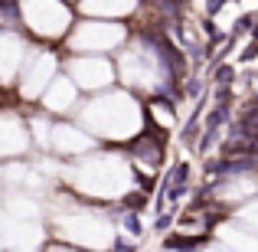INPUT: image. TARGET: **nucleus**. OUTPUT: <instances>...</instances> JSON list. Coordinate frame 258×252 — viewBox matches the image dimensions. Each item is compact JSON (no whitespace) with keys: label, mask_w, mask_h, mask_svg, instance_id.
<instances>
[{"label":"nucleus","mask_w":258,"mask_h":252,"mask_svg":"<svg viewBox=\"0 0 258 252\" xmlns=\"http://www.w3.org/2000/svg\"><path fill=\"white\" fill-rule=\"evenodd\" d=\"M232 79H235V72H232V69H229V66H222V69H219V72H216V82H219V85H226V82H232Z\"/></svg>","instance_id":"nucleus-1"},{"label":"nucleus","mask_w":258,"mask_h":252,"mask_svg":"<svg viewBox=\"0 0 258 252\" xmlns=\"http://www.w3.org/2000/svg\"><path fill=\"white\" fill-rule=\"evenodd\" d=\"M255 56H258V39H252V43H248L245 49H242V59H245V63H252Z\"/></svg>","instance_id":"nucleus-2"},{"label":"nucleus","mask_w":258,"mask_h":252,"mask_svg":"<svg viewBox=\"0 0 258 252\" xmlns=\"http://www.w3.org/2000/svg\"><path fill=\"white\" fill-rule=\"evenodd\" d=\"M222 10V0H209L206 4V13H219Z\"/></svg>","instance_id":"nucleus-3"},{"label":"nucleus","mask_w":258,"mask_h":252,"mask_svg":"<svg viewBox=\"0 0 258 252\" xmlns=\"http://www.w3.org/2000/svg\"><path fill=\"white\" fill-rule=\"evenodd\" d=\"M209 252H219V249H209Z\"/></svg>","instance_id":"nucleus-4"},{"label":"nucleus","mask_w":258,"mask_h":252,"mask_svg":"<svg viewBox=\"0 0 258 252\" xmlns=\"http://www.w3.org/2000/svg\"><path fill=\"white\" fill-rule=\"evenodd\" d=\"M49 252H59V249H49Z\"/></svg>","instance_id":"nucleus-5"}]
</instances>
